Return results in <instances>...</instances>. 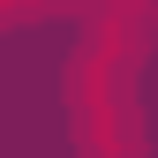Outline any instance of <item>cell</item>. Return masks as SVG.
I'll return each mask as SVG.
<instances>
[{
    "label": "cell",
    "mask_w": 158,
    "mask_h": 158,
    "mask_svg": "<svg viewBox=\"0 0 158 158\" xmlns=\"http://www.w3.org/2000/svg\"><path fill=\"white\" fill-rule=\"evenodd\" d=\"M128 30L106 23L75 53L68 68V113H75V135H83L90 158H135V135H143V113H135V83H128Z\"/></svg>",
    "instance_id": "obj_1"
},
{
    "label": "cell",
    "mask_w": 158,
    "mask_h": 158,
    "mask_svg": "<svg viewBox=\"0 0 158 158\" xmlns=\"http://www.w3.org/2000/svg\"><path fill=\"white\" fill-rule=\"evenodd\" d=\"M151 30H158V15H151Z\"/></svg>",
    "instance_id": "obj_2"
}]
</instances>
